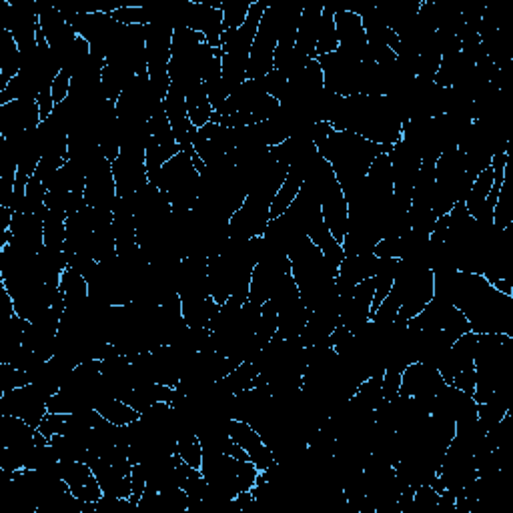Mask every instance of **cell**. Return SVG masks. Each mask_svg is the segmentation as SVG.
Here are the masks:
<instances>
[{"label": "cell", "instance_id": "9", "mask_svg": "<svg viewBox=\"0 0 513 513\" xmlns=\"http://www.w3.org/2000/svg\"><path fill=\"white\" fill-rule=\"evenodd\" d=\"M407 329H435L447 333L453 341H457L463 333L471 331V325L457 307L433 295L425 309L407 321Z\"/></svg>", "mask_w": 513, "mask_h": 513}, {"label": "cell", "instance_id": "12", "mask_svg": "<svg viewBox=\"0 0 513 513\" xmlns=\"http://www.w3.org/2000/svg\"><path fill=\"white\" fill-rule=\"evenodd\" d=\"M0 413L15 415L39 429L41 421L49 413V397L35 383H29L0 395Z\"/></svg>", "mask_w": 513, "mask_h": 513}, {"label": "cell", "instance_id": "21", "mask_svg": "<svg viewBox=\"0 0 513 513\" xmlns=\"http://www.w3.org/2000/svg\"><path fill=\"white\" fill-rule=\"evenodd\" d=\"M165 115L169 119V125L175 133L177 143L181 145V149L185 153H195L193 149V137L197 133V129L191 125L189 115H187V103H185V93L171 87L167 97H165Z\"/></svg>", "mask_w": 513, "mask_h": 513}, {"label": "cell", "instance_id": "24", "mask_svg": "<svg viewBox=\"0 0 513 513\" xmlns=\"http://www.w3.org/2000/svg\"><path fill=\"white\" fill-rule=\"evenodd\" d=\"M181 311L187 327L191 329H211L221 305L211 297H191V299H181Z\"/></svg>", "mask_w": 513, "mask_h": 513}, {"label": "cell", "instance_id": "7", "mask_svg": "<svg viewBox=\"0 0 513 513\" xmlns=\"http://www.w3.org/2000/svg\"><path fill=\"white\" fill-rule=\"evenodd\" d=\"M323 69L325 91L337 97H353L361 93V69L363 63L345 51H335L331 55L317 59Z\"/></svg>", "mask_w": 513, "mask_h": 513}, {"label": "cell", "instance_id": "30", "mask_svg": "<svg viewBox=\"0 0 513 513\" xmlns=\"http://www.w3.org/2000/svg\"><path fill=\"white\" fill-rule=\"evenodd\" d=\"M185 103H187V115L189 121L195 129H203L207 123H211V117L215 113L203 83L193 85L187 93H185Z\"/></svg>", "mask_w": 513, "mask_h": 513}, {"label": "cell", "instance_id": "15", "mask_svg": "<svg viewBox=\"0 0 513 513\" xmlns=\"http://www.w3.org/2000/svg\"><path fill=\"white\" fill-rule=\"evenodd\" d=\"M373 277L359 283L347 293L339 295V323L349 329L351 333H357L371 321V305H373Z\"/></svg>", "mask_w": 513, "mask_h": 513}, {"label": "cell", "instance_id": "26", "mask_svg": "<svg viewBox=\"0 0 513 513\" xmlns=\"http://www.w3.org/2000/svg\"><path fill=\"white\" fill-rule=\"evenodd\" d=\"M23 69V53L9 31H0V91H5L9 83Z\"/></svg>", "mask_w": 513, "mask_h": 513}, {"label": "cell", "instance_id": "20", "mask_svg": "<svg viewBox=\"0 0 513 513\" xmlns=\"http://www.w3.org/2000/svg\"><path fill=\"white\" fill-rule=\"evenodd\" d=\"M335 29L339 37V49L349 53L351 57L359 59L361 63H371L369 61V51H367V35L363 21L359 13L351 9H343L335 13Z\"/></svg>", "mask_w": 513, "mask_h": 513}, {"label": "cell", "instance_id": "3", "mask_svg": "<svg viewBox=\"0 0 513 513\" xmlns=\"http://www.w3.org/2000/svg\"><path fill=\"white\" fill-rule=\"evenodd\" d=\"M319 155L331 165L343 191L355 187L369 171L371 163L391 147L375 145L351 131H333L323 143L315 145Z\"/></svg>", "mask_w": 513, "mask_h": 513}, {"label": "cell", "instance_id": "5", "mask_svg": "<svg viewBox=\"0 0 513 513\" xmlns=\"http://www.w3.org/2000/svg\"><path fill=\"white\" fill-rule=\"evenodd\" d=\"M153 185L167 195L175 213H189L199 201L203 179L191 155L181 151L161 169Z\"/></svg>", "mask_w": 513, "mask_h": 513}, {"label": "cell", "instance_id": "33", "mask_svg": "<svg viewBox=\"0 0 513 513\" xmlns=\"http://www.w3.org/2000/svg\"><path fill=\"white\" fill-rule=\"evenodd\" d=\"M45 247L55 249V251H65V247H67V215L47 209Z\"/></svg>", "mask_w": 513, "mask_h": 513}, {"label": "cell", "instance_id": "27", "mask_svg": "<svg viewBox=\"0 0 513 513\" xmlns=\"http://www.w3.org/2000/svg\"><path fill=\"white\" fill-rule=\"evenodd\" d=\"M59 293L67 305V309H77L89 303L91 295H89V281L87 277L75 269V267H67L61 275V283H59Z\"/></svg>", "mask_w": 513, "mask_h": 513}, {"label": "cell", "instance_id": "2", "mask_svg": "<svg viewBox=\"0 0 513 513\" xmlns=\"http://www.w3.org/2000/svg\"><path fill=\"white\" fill-rule=\"evenodd\" d=\"M407 119L387 95H353L345 97L333 117L335 131H351L375 145L393 147L403 135Z\"/></svg>", "mask_w": 513, "mask_h": 513}, {"label": "cell", "instance_id": "29", "mask_svg": "<svg viewBox=\"0 0 513 513\" xmlns=\"http://www.w3.org/2000/svg\"><path fill=\"white\" fill-rule=\"evenodd\" d=\"M95 409L107 419L111 421L113 425H119V427H125V425H131V423H137L141 419V413L131 407L127 401L119 399V397H113L109 393L101 395L99 401L95 403Z\"/></svg>", "mask_w": 513, "mask_h": 513}, {"label": "cell", "instance_id": "38", "mask_svg": "<svg viewBox=\"0 0 513 513\" xmlns=\"http://www.w3.org/2000/svg\"><path fill=\"white\" fill-rule=\"evenodd\" d=\"M69 427V413H53L49 411L45 415V419L41 421L39 425V431L45 435V437H55V435H63Z\"/></svg>", "mask_w": 513, "mask_h": 513}, {"label": "cell", "instance_id": "1", "mask_svg": "<svg viewBox=\"0 0 513 513\" xmlns=\"http://www.w3.org/2000/svg\"><path fill=\"white\" fill-rule=\"evenodd\" d=\"M435 275V295L457 307L471 325V331L505 333L513 327V297L497 293L483 275L447 271Z\"/></svg>", "mask_w": 513, "mask_h": 513}, {"label": "cell", "instance_id": "39", "mask_svg": "<svg viewBox=\"0 0 513 513\" xmlns=\"http://www.w3.org/2000/svg\"><path fill=\"white\" fill-rule=\"evenodd\" d=\"M71 87H73V73H69L67 69H61V73L53 81L55 105H63L71 97Z\"/></svg>", "mask_w": 513, "mask_h": 513}, {"label": "cell", "instance_id": "25", "mask_svg": "<svg viewBox=\"0 0 513 513\" xmlns=\"http://www.w3.org/2000/svg\"><path fill=\"white\" fill-rule=\"evenodd\" d=\"M321 15H323V5H305L303 13L299 17L297 49L301 53H305L309 59H317L315 49H317V35H319Z\"/></svg>", "mask_w": 513, "mask_h": 513}, {"label": "cell", "instance_id": "18", "mask_svg": "<svg viewBox=\"0 0 513 513\" xmlns=\"http://www.w3.org/2000/svg\"><path fill=\"white\" fill-rule=\"evenodd\" d=\"M225 429H227L229 437L247 451L251 463H255V467L259 471H267L277 463L273 451L269 449V445L265 443L261 433L251 423H247L243 419H227Z\"/></svg>", "mask_w": 513, "mask_h": 513}, {"label": "cell", "instance_id": "40", "mask_svg": "<svg viewBox=\"0 0 513 513\" xmlns=\"http://www.w3.org/2000/svg\"><path fill=\"white\" fill-rule=\"evenodd\" d=\"M37 103H39V109H41V119H43V123L49 121V119L53 117L55 109H57L55 99H53V87H45V89L39 93Z\"/></svg>", "mask_w": 513, "mask_h": 513}, {"label": "cell", "instance_id": "31", "mask_svg": "<svg viewBox=\"0 0 513 513\" xmlns=\"http://www.w3.org/2000/svg\"><path fill=\"white\" fill-rule=\"evenodd\" d=\"M177 455L195 469L203 465V443L195 429L185 427L177 433Z\"/></svg>", "mask_w": 513, "mask_h": 513}, {"label": "cell", "instance_id": "36", "mask_svg": "<svg viewBox=\"0 0 513 513\" xmlns=\"http://www.w3.org/2000/svg\"><path fill=\"white\" fill-rule=\"evenodd\" d=\"M299 299H301V293H299V287H297V283H295V279H293V273H287V275L281 279V283L275 287V291H273L269 303H271V305L277 309V313H279V311L291 307L293 303H297Z\"/></svg>", "mask_w": 513, "mask_h": 513}, {"label": "cell", "instance_id": "8", "mask_svg": "<svg viewBox=\"0 0 513 513\" xmlns=\"http://www.w3.org/2000/svg\"><path fill=\"white\" fill-rule=\"evenodd\" d=\"M279 43V23L275 5L269 3L263 21L259 25L257 37L251 47L249 65H247V81L265 79L269 73L275 71V51Z\"/></svg>", "mask_w": 513, "mask_h": 513}, {"label": "cell", "instance_id": "35", "mask_svg": "<svg viewBox=\"0 0 513 513\" xmlns=\"http://www.w3.org/2000/svg\"><path fill=\"white\" fill-rule=\"evenodd\" d=\"M107 15L123 27H149L155 21L153 9L145 7H117L111 9Z\"/></svg>", "mask_w": 513, "mask_h": 513}, {"label": "cell", "instance_id": "6", "mask_svg": "<svg viewBox=\"0 0 513 513\" xmlns=\"http://www.w3.org/2000/svg\"><path fill=\"white\" fill-rule=\"evenodd\" d=\"M183 149L175 139V133L165 115V107L157 111L147 123V143H145V163L149 173V183H155L161 169Z\"/></svg>", "mask_w": 513, "mask_h": 513}, {"label": "cell", "instance_id": "16", "mask_svg": "<svg viewBox=\"0 0 513 513\" xmlns=\"http://www.w3.org/2000/svg\"><path fill=\"white\" fill-rule=\"evenodd\" d=\"M223 0L211 3V0H197V3H187L185 9V27L201 33L211 49H221L223 35Z\"/></svg>", "mask_w": 513, "mask_h": 513}, {"label": "cell", "instance_id": "23", "mask_svg": "<svg viewBox=\"0 0 513 513\" xmlns=\"http://www.w3.org/2000/svg\"><path fill=\"white\" fill-rule=\"evenodd\" d=\"M315 155H317V153H315ZM315 155H313V157H315ZM313 157H311V159H313ZM311 159L305 161V163H295V165L289 167V173H287L283 185L279 187L277 195H275L273 201H271V209H269L271 219H277V217H281V215H285V213L289 211V207L293 205V201L297 199V195H299V191H301V187H303L305 173H307V165L311 163Z\"/></svg>", "mask_w": 513, "mask_h": 513}, {"label": "cell", "instance_id": "17", "mask_svg": "<svg viewBox=\"0 0 513 513\" xmlns=\"http://www.w3.org/2000/svg\"><path fill=\"white\" fill-rule=\"evenodd\" d=\"M85 201H87V207H93L99 211H115V205L119 201L117 183L113 175V165L105 157H101L87 175Z\"/></svg>", "mask_w": 513, "mask_h": 513}, {"label": "cell", "instance_id": "37", "mask_svg": "<svg viewBox=\"0 0 513 513\" xmlns=\"http://www.w3.org/2000/svg\"><path fill=\"white\" fill-rule=\"evenodd\" d=\"M31 383V373L13 367L11 363H0V395Z\"/></svg>", "mask_w": 513, "mask_h": 513}, {"label": "cell", "instance_id": "4", "mask_svg": "<svg viewBox=\"0 0 513 513\" xmlns=\"http://www.w3.org/2000/svg\"><path fill=\"white\" fill-rule=\"evenodd\" d=\"M433 295H435L433 271L419 261H409V259L399 261L395 283L389 291V297L399 307L395 325L407 327V321L419 315L425 309V305L433 299Z\"/></svg>", "mask_w": 513, "mask_h": 513}, {"label": "cell", "instance_id": "13", "mask_svg": "<svg viewBox=\"0 0 513 513\" xmlns=\"http://www.w3.org/2000/svg\"><path fill=\"white\" fill-rule=\"evenodd\" d=\"M447 387L445 379L441 377L439 369L427 363L413 361L409 363L401 373V385H399V397H411L425 405H433V399L437 393Z\"/></svg>", "mask_w": 513, "mask_h": 513}, {"label": "cell", "instance_id": "22", "mask_svg": "<svg viewBox=\"0 0 513 513\" xmlns=\"http://www.w3.org/2000/svg\"><path fill=\"white\" fill-rule=\"evenodd\" d=\"M379 267V257L375 253H361V255H351L345 257L343 263L339 265L337 271V279H335V287L337 293H347L353 287H357L359 283L375 277Z\"/></svg>", "mask_w": 513, "mask_h": 513}, {"label": "cell", "instance_id": "19", "mask_svg": "<svg viewBox=\"0 0 513 513\" xmlns=\"http://www.w3.org/2000/svg\"><path fill=\"white\" fill-rule=\"evenodd\" d=\"M59 475L83 503H99L105 497L103 487L87 461H59Z\"/></svg>", "mask_w": 513, "mask_h": 513}, {"label": "cell", "instance_id": "32", "mask_svg": "<svg viewBox=\"0 0 513 513\" xmlns=\"http://www.w3.org/2000/svg\"><path fill=\"white\" fill-rule=\"evenodd\" d=\"M339 51V37L335 29V13L323 5V15H321V25H319V35H317V49L315 55L325 57Z\"/></svg>", "mask_w": 513, "mask_h": 513}, {"label": "cell", "instance_id": "11", "mask_svg": "<svg viewBox=\"0 0 513 513\" xmlns=\"http://www.w3.org/2000/svg\"><path fill=\"white\" fill-rule=\"evenodd\" d=\"M271 201L259 195L249 193L239 211L229 219V239L233 241H249L255 237H263L267 225L271 221Z\"/></svg>", "mask_w": 513, "mask_h": 513}, {"label": "cell", "instance_id": "34", "mask_svg": "<svg viewBox=\"0 0 513 513\" xmlns=\"http://www.w3.org/2000/svg\"><path fill=\"white\" fill-rule=\"evenodd\" d=\"M253 0H223V33L237 31L245 25Z\"/></svg>", "mask_w": 513, "mask_h": 513}, {"label": "cell", "instance_id": "10", "mask_svg": "<svg viewBox=\"0 0 513 513\" xmlns=\"http://www.w3.org/2000/svg\"><path fill=\"white\" fill-rule=\"evenodd\" d=\"M287 273H291L289 257L283 251L273 249L269 245V251L265 253V257L253 267L251 287H249V301L253 305L267 303L271 299L275 287L281 283V279Z\"/></svg>", "mask_w": 513, "mask_h": 513}, {"label": "cell", "instance_id": "14", "mask_svg": "<svg viewBox=\"0 0 513 513\" xmlns=\"http://www.w3.org/2000/svg\"><path fill=\"white\" fill-rule=\"evenodd\" d=\"M43 123L37 99H17L0 105V137L5 141L17 139L39 129Z\"/></svg>", "mask_w": 513, "mask_h": 513}, {"label": "cell", "instance_id": "28", "mask_svg": "<svg viewBox=\"0 0 513 513\" xmlns=\"http://www.w3.org/2000/svg\"><path fill=\"white\" fill-rule=\"evenodd\" d=\"M309 317H311V309L303 303V299H299L291 307L279 311V325H277L275 337L287 339V341H297L301 337V333L305 331Z\"/></svg>", "mask_w": 513, "mask_h": 513}]
</instances>
